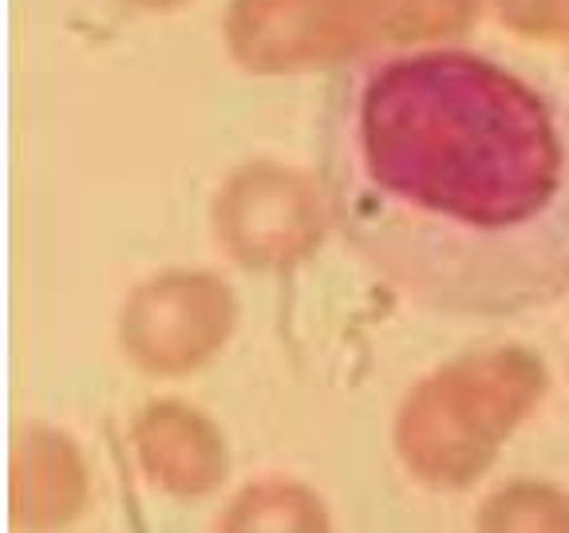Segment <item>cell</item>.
<instances>
[{
	"label": "cell",
	"mask_w": 569,
	"mask_h": 533,
	"mask_svg": "<svg viewBox=\"0 0 569 533\" xmlns=\"http://www.w3.org/2000/svg\"><path fill=\"white\" fill-rule=\"evenodd\" d=\"M249 533H320V522L312 506L297 494H277L266 506H258Z\"/></svg>",
	"instance_id": "obj_4"
},
{
	"label": "cell",
	"mask_w": 569,
	"mask_h": 533,
	"mask_svg": "<svg viewBox=\"0 0 569 533\" xmlns=\"http://www.w3.org/2000/svg\"><path fill=\"white\" fill-rule=\"evenodd\" d=\"M479 533H569V494L553 482H510L487 497Z\"/></svg>",
	"instance_id": "obj_3"
},
{
	"label": "cell",
	"mask_w": 569,
	"mask_h": 533,
	"mask_svg": "<svg viewBox=\"0 0 569 533\" xmlns=\"http://www.w3.org/2000/svg\"><path fill=\"white\" fill-rule=\"evenodd\" d=\"M546 372L522 352L490 355L462 375L459 388L439 400L416 431L419 471L439 482H471L490 466L502 439L542 400Z\"/></svg>",
	"instance_id": "obj_2"
},
{
	"label": "cell",
	"mask_w": 569,
	"mask_h": 533,
	"mask_svg": "<svg viewBox=\"0 0 569 533\" xmlns=\"http://www.w3.org/2000/svg\"><path fill=\"white\" fill-rule=\"evenodd\" d=\"M345 225L419 296L522 316L569 293V95L487 52L376 60L332 107Z\"/></svg>",
	"instance_id": "obj_1"
}]
</instances>
